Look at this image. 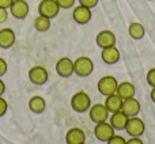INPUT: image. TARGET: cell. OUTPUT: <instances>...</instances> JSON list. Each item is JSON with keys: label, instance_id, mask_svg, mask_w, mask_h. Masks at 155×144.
Wrapping results in <instances>:
<instances>
[{"label": "cell", "instance_id": "1", "mask_svg": "<svg viewBox=\"0 0 155 144\" xmlns=\"http://www.w3.org/2000/svg\"><path fill=\"white\" fill-rule=\"evenodd\" d=\"M71 107L78 113H84L91 107L90 95L84 91H78L71 98Z\"/></svg>", "mask_w": 155, "mask_h": 144}, {"label": "cell", "instance_id": "2", "mask_svg": "<svg viewBox=\"0 0 155 144\" xmlns=\"http://www.w3.org/2000/svg\"><path fill=\"white\" fill-rule=\"evenodd\" d=\"M94 63L87 56H80L74 61V74L80 77H87L93 74Z\"/></svg>", "mask_w": 155, "mask_h": 144}, {"label": "cell", "instance_id": "3", "mask_svg": "<svg viewBox=\"0 0 155 144\" xmlns=\"http://www.w3.org/2000/svg\"><path fill=\"white\" fill-rule=\"evenodd\" d=\"M118 82L114 76H110V75H106V76H102L101 79L98 80V84H97V88L98 91L105 97H109L112 94H116V90H117Z\"/></svg>", "mask_w": 155, "mask_h": 144}, {"label": "cell", "instance_id": "4", "mask_svg": "<svg viewBox=\"0 0 155 144\" xmlns=\"http://www.w3.org/2000/svg\"><path fill=\"white\" fill-rule=\"evenodd\" d=\"M60 10L61 8L59 7L56 0H41L40 4H38V14L49 19L56 18L59 15Z\"/></svg>", "mask_w": 155, "mask_h": 144}, {"label": "cell", "instance_id": "5", "mask_svg": "<svg viewBox=\"0 0 155 144\" xmlns=\"http://www.w3.org/2000/svg\"><path fill=\"white\" fill-rule=\"evenodd\" d=\"M125 131L131 137H140L143 133H144L146 125H144V123H143L142 118H139L137 116H135V117L128 118Z\"/></svg>", "mask_w": 155, "mask_h": 144}, {"label": "cell", "instance_id": "6", "mask_svg": "<svg viewBox=\"0 0 155 144\" xmlns=\"http://www.w3.org/2000/svg\"><path fill=\"white\" fill-rule=\"evenodd\" d=\"M88 116H90V120L94 124L102 123V121H107L109 118V110L106 109L104 103H95L88 109Z\"/></svg>", "mask_w": 155, "mask_h": 144}, {"label": "cell", "instance_id": "7", "mask_svg": "<svg viewBox=\"0 0 155 144\" xmlns=\"http://www.w3.org/2000/svg\"><path fill=\"white\" fill-rule=\"evenodd\" d=\"M94 135H95V137L99 142H107L114 135V128L110 125V123L102 121V123L95 124V126H94Z\"/></svg>", "mask_w": 155, "mask_h": 144}, {"label": "cell", "instance_id": "8", "mask_svg": "<svg viewBox=\"0 0 155 144\" xmlns=\"http://www.w3.org/2000/svg\"><path fill=\"white\" fill-rule=\"evenodd\" d=\"M49 74L48 71L45 70L41 65H35V67H31L29 70V80L35 86H42L48 82Z\"/></svg>", "mask_w": 155, "mask_h": 144}, {"label": "cell", "instance_id": "9", "mask_svg": "<svg viewBox=\"0 0 155 144\" xmlns=\"http://www.w3.org/2000/svg\"><path fill=\"white\" fill-rule=\"evenodd\" d=\"M8 10L15 19H25L29 14V4L26 0H14Z\"/></svg>", "mask_w": 155, "mask_h": 144}, {"label": "cell", "instance_id": "10", "mask_svg": "<svg viewBox=\"0 0 155 144\" xmlns=\"http://www.w3.org/2000/svg\"><path fill=\"white\" fill-rule=\"evenodd\" d=\"M56 72L61 77H70L74 74V61L70 57H61L56 63Z\"/></svg>", "mask_w": 155, "mask_h": 144}, {"label": "cell", "instance_id": "11", "mask_svg": "<svg viewBox=\"0 0 155 144\" xmlns=\"http://www.w3.org/2000/svg\"><path fill=\"white\" fill-rule=\"evenodd\" d=\"M91 16H93V14H91V8L84 7V5H82V4H79L78 7H75L74 11H72L74 21L79 25L88 23V22L91 21Z\"/></svg>", "mask_w": 155, "mask_h": 144}, {"label": "cell", "instance_id": "12", "mask_svg": "<svg viewBox=\"0 0 155 144\" xmlns=\"http://www.w3.org/2000/svg\"><path fill=\"white\" fill-rule=\"evenodd\" d=\"M140 107H142L140 106V102L134 97V98L124 99L123 105H121V112L124 114H127L128 117H135V116L139 114Z\"/></svg>", "mask_w": 155, "mask_h": 144}, {"label": "cell", "instance_id": "13", "mask_svg": "<svg viewBox=\"0 0 155 144\" xmlns=\"http://www.w3.org/2000/svg\"><path fill=\"white\" fill-rule=\"evenodd\" d=\"M95 42L101 49L107 48V46H113L116 45V35L110 30H102V31H99L97 34Z\"/></svg>", "mask_w": 155, "mask_h": 144}, {"label": "cell", "instance_id": "14", "mask_svg": "<svg viewBox=\"0 0 155 144\" xmlns=\"http://www.w3.org/2000/svg\"><path fill=\"white\" fill-rule=\"evenodd\" d=\"M101 59L105 64H109V65L116 64L120 60V51L116 48V45L104 48L101 52Z\"/></svg>", "mask_w": 155, "mask_h": 144}, {"label": "cell", "instance_id": "15", "mask_svg": "<svg viewBox=\"0 0 155 144\" xmlns=\"http://www.w3.org/2000/svg\"><path fill=\"white\" fill-rule=\"evenodd\" d=\"M128 116L124 114L121 110H118V112H114L112 113V116H110V125L114 128V131H124L127 126V123H128Z\"/></svg>", "mask_w": 155, "mask_h": 144}, {"label": "cell", "instance_id": "16", "mask_svg": "<svg viewBox=\"0 0 155 144\" xmlns=\"http://www.w3.org/2000/svg\"><path fill=\"white\" fill-rule=\"evenodd\" d=\"M116 94L120 97L121 99H128V98H134L135 94H136V87L134 86V83L131 82H123L118 83Z\"/></svg>", "mask_w": 155, "mask_h": 144}, {"label": "cell", "instance_id": "17", "mask_svg": "<svg viewBox=\"0 0 155 144\" xmlns=\"http://www.w3.org/2000/svg\"><path fill=\"white\" fill-rule=\"evenodd\" d=\"M15 44V33L10 27H4L0 30V48L8 49Z\"/></svg>", "mask_w": 155, "mask_h": 144}, {"label": "cell", "instance_id": "18", "mask_svg": "<svg viewBox=\"0 0 155 144\" xmlns=\"http://www.w3.org/2000/svg\"><path fill=\"white\" fill-rule=\"evenodd\" d=\"M86 140L84 132L80 128H71L65 133V143L67 144H82Z\"/></svg>", "mask_w": 155, "mask_h": 144}, {"label": "cell", "instance_id": "19", "mask_svg": "<svg viewBox=\"0 0 155 144\" xmlns=\"http://www.w3.org/2000/svg\"><path fill=\"white\" fill-rule=\"evenodd\" d=\"M45 107H46V102L41 95H34L29 99V109L33 113L41 114V113H44Z\"/></svg>", "mask_w": 155, "mask_h": 144}, {"label": "cell", "instance_id": "20", "mask_svg": "<svg viewBox=\"0 0 155 144\" xmlns=\"http://www.w3.org/2000/svg\"><path fill=\"white\" fill-rule=\"evenodd\" d=\"M105 106L106 109L109 110V113H114V112H118L121 110V105H123V99L117 95V94H112V95L106 97L105 99Z\"/></svg>", "mask_w": 155, "mask_h": 144}, {"label": "cell", "instance_id": "21", "mask_svg": "<svg viewBox=\"0 0 155 144\" xmlns=\"http://www.w3.org/2000/svg\"><path fill=\"white\" fill-rule=\"evenodd\" d=\"M128 34L132 40H142L143 37L146 35V29L142 23L139 22H132L131 25L128 26Z\"/></svg>", "mask_w": 155, "mask_h": 144}, {"label": "cell", "instance_id": "22", "mask_svg": "<svg viewBox=\"0 0 155 144\" xmlns=\"http://www.w3.org/2000/svg\"><path fill=\"white\" fill-rule=\"evenodd\" d=\"M34 27L37 31H48L49 27H51V19L46 18V16H42V15H38L37 18L34 19Z\"/></svg>", "mask_w": 155, "mask_h": 144}, {"label": "cell", "instance_id": "23", "mask_svg": "<svg viewBox=\"0 0 155 144\" xmlns=\"http://www.w3.org/2000/svg\"><path fill=\"white\" fill-rule=\"evenodd\" d=\"M106 144H127V140L124 139L123 136H120V135H116V133H114V135H113V136L106 142Z\"/></svg>", "mask_w": 155, "mask_h": 144}, {"label": "cell", "instance_id": "24", "mask_svg": "<svg viewBox=\"0 0 155 144\" xmlns=\"http://www.w3.org/2000/svg\"><path fill=\"white\" fill-rule=\"evenodd\" d=\"M57 4H59L60 8H64V10H67V8H71L74 4H75V0H56Z\"/></svg>", "mask_w": 155, "mask_h": 144}, {"label": "cell", "instance_id": "25", "mask_svg": "<svg viewBox=\"0 0 155 144\" xmlns=\"http://www.w3.org/2000/svg\"><path fill=\"white\" fill-rule=\"evenodd\" d=\"M147 83L151 86V87H155V68H151L150 71L147 72Z\"/></svg>", "mask_w": 155, "mask_h": 144}, {"label": "cell", "instance_id": "26", "mask_svg": "<svg viewBox=\"0 0 155 144\" xmlns=\"http://www.w3.org/2000/svg\"><path fill=\"white\" fill-rule=\"evenodd\" d=\"M7 109H8L7 101H5L3 97H0V117H3V116L7 113Z\"/></svg>", "mask_w": 155, "mask_h": 144}, {"label": "cell", "instance_id": "27", "mask_svg": "<svg viewBox=\"0 0 155 144\" xmlns=\"http://www.w3.org/2000/svg\"><path fill=\"white\" fill-rule=\"evenodd\" d=\"M99 0H79V4L84 5V7H88V8H94L97 4H98Z\"/></svg>", "mask_w": 155, "mask_h": 144}, {"label": "cell", "instance_id": "28", "mask_svg": "<svg viewBox=\"0 0 155 144\" xmlns=\"http://www.w3.org/2000/svg\"><path fill=\"white\" fill-rule=\"evenodd\" d=\"M7 68H8V65H7V63H5V60L0 57V77L7 72Z\"/></svg>", "mask_w": 155, "mask_h": 144}, {"label": "cell", "instance_id": "29", "mask_svg": "<svg viewBox=\"0 0 155 144\" xmlns=\"http://www.w3.org/2000/svg\"><path fill=\"white\" fill-rule=\"evenodd\" d=\"M8 18V11L7 8H2L0 7V23H4Z\"/></svg>", "mask_w": 155, "mask_h": 144}, {"label": "cell", "instance_id": "30", "mask_svg": "<svg viewBox=\"0 0 155 144\" xmlns=\"http://www.w3.org/2000/svg\"><path fill=\"white\" fill-rule=\"evenodd\" d=\"M12 2L14 0H0V7L2 8H10L11 7V4H12Z\"/></svg>", "mask_w": 155, "mask_h": 144}, {"label": "cell", "instance_id": "31", "mask_svg": "<svg viewBox=\"0 0 155 144\" xmlns=\"http://www.w3.org/2000/svg\"><path fill=\"white\" fill-rule=\"evenodd\" d=\"M127 144H144V143L142 142L140 137H131V139L127 142Z\"/></svg>", "mask_w": 155, "mask_h": 144}, {"label": "cell", "instance_id": "32", "mask_svg": "<svg viewBox=\"0 0 155 144\" xmlns=\"http://www.w3.org/2000/svg\"><path fill=\"white\" fill-rule=\"evenodd\" d=\"M4 91H5V84H4V82L2 80V77H0V97L4 94Z\"/></svg>", "mask_w": 155, "mask_h": 144}, {"label": "cell", "instance_id": "33", "mask_svg": "<svg viewBox=\"0 0 155 144\" xmlns=\"http://www.w3.org/2000/svg\"><path fill=\"white\" fill-rule=\"evenodd\" d=\"M150 97H151V99H153V102L155 103V87H153V90L150 91Z\"/></svg>", "mask_w": 155, "mask_h": 144}, {"label": "cell", "instance_id": "34", "mask_svg": "<svg viewBox=\"0 0 155 144\" xmlns=\"http://www.w3.org/2000/svg\"><path fill=\"white\" fill-rule=\"evenodd\" d=\"M82 144H86V143H82Z\"/></svg>", "mask_w": 155, "mask_h": 144}]
</instances>
